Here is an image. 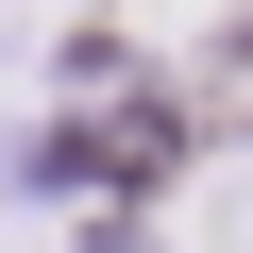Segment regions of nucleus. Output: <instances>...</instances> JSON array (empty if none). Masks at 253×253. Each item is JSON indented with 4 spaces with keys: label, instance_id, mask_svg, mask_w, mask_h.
I'll use <instances>...</instances> for the list:
<instances>
[{
    "label": "nucleus",
    "instance_id": "nucleus-1",
    "mask_svg": "<svg viewBox=\"0 0 253 253\" xmlns=\"http://www.w3.org/2000/svg\"><path fill=\"white\" fill-rule=\"evenodd\" d=\"M203 68H219V118H253V17H236V34L203 51Z\"/></svg>",
    "mask_w": 253,
    "mask_h": 253
}]
</instances>
